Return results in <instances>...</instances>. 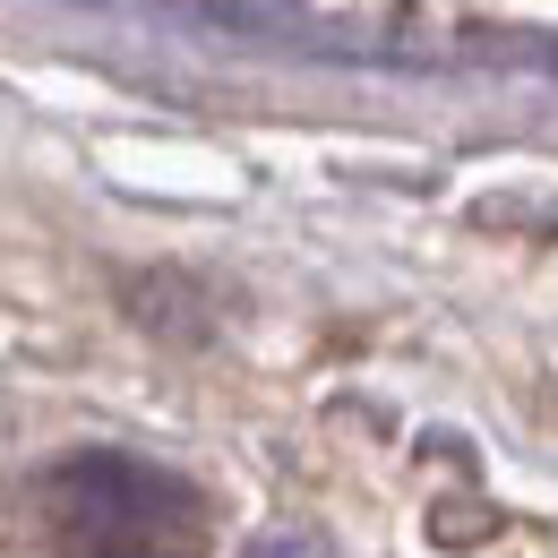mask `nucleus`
<instances>
[{
    "label": "nucleus",
    "mask_w": 558,
    "mask_h": 558,
    "mask_svg": "<svg viewBox=\"0 0 558 558\" xmlns=\"http://www.w3.org/2000/svg\"><path fill=\"white\" fill-rule=\"evenodd\" d=\"M241 558H327V542L318 533H267V542H250Z\"/></svg>",
    "instance_id": "2"
},
{
    "label": "nucleus",
    "mask_w": 558,
    "mask_h": 558,
    "mask_svg": "<svg viewBox=\"0 0 558 558\" xmlns=\"http://www.w3.org/2000/svg\"><path fill=\"white\" fill-rule=\"evenodd\" d=\"M52 558H198L207 498L130 447H77L35 482Z\"/></svg>",
    "instance_id": "1"
}]
</instances>
